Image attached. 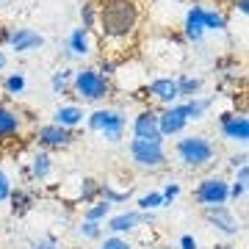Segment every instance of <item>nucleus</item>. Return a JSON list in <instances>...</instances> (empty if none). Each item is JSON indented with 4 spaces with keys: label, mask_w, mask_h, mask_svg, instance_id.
Wrapping results in <instances>:
<instances>
[{
    "label": "nucleus",
    "mask_w": 249,
    "mask_h": 249,
    "mask_svg": "<svg viewBox=\"0 0 249 249\" xmlns=\"http://www.w3.org/2000/svg\"><path fill=\"white\" fill-rule=\"evenodd\" d=\"M142 0H97V25L94 34L103 47V61H127L139 47L142 31Z\"/></svg>",
    "instance_id": "obj_1"
},
{
    "label": "nucleus",
    "mask_w": 249,
    "mask_h": 249,
    "mask_svg": "<svg viewBox=\"0 0 249 249\" xmlns=\"http://www.w3.org/2000/svg\"><path fill=\"white\" fill-rule=\"evenodd\" d=\"M70 94L86 100V103H103L114 94V83L97 67H83V70H75V75H72Z\"/></svg>",
    "instance_id": "obj_2"
},
{
    "label": "nucleus",
    "mask_w": 249,
    "mask_h": 249,
    "mask_svg": "<svg viewBox=\"0 0 249 249\" xmlns=\"http://www.w3.org/2000/svg\"><path fill=\"white\" fill-rule=\"evenodd\" d=\"M175 152H178V158L183 166L188 169H205V166H211L213 158L219 155V147H216L208 136H186V139H180L175 144Z\"/></svg>",
    "instance_id": "obj_3"
},
{
    "label": "nucleus",
    "mask_w": 249,
    "mask_h": 249,
    "mask_svg": "<svg viewBox=\"0 0 249 249\" xmlns=\"http://www.w3.org/2000/svg\"><path fill=\"white\" fill-rule=\"evenodd\" d=\"M86 124H89V130L100 133L106 142L116 144L127 127V116L119 108H97V111L86 114Z\"/></svg>",
    "instance_id": "obj_4"
},
{
    "label": "nucleus",
    "mask_w": 249,
    "mask_h": 249,
    "mask_svg": "<svg viewBox=\"0 0 249 249\" xmlns=\"http://www.w3.org/2000/svg\"><path fill=\"white\" fill-rule=\"evenodd\" d=\"M127 152L139 169H163L166 166V150L163 142H142V139H130Z\"/></svg>",
    "instance_id": "obj_5"
},
{
    "label": "nucleus",
    "mask_w": 249,
    "mask_h": 249,
    "mask_svg": "<svg viewBox=\"0 0 249 249\" xmlns=\"http://www.w3.org/2000/svg\"><path fill=\"white\" fill-rule=\"evenodd\" d=\"M230 199V183L219 175L213 178H205L196 183L194 188V202L202 205V208H211V205H224Z\"/></svg>",
    "instance_id": "obj_6"
},
{
    "label": "nucleus",
    "mask_w": 249,
    "mask_h": 249,
    "mask_svg": "<svg viewBox=\"0 0 249 249\" xmlns=\"http://www.w3.org/2000/svg\"><path fill=\"white\" fill-rule=\"evenodd\" d=\"M36 144L42 147V150H67L75 144V130H67L61 124H39L34 133Z\"/></svg>",
    "instance_id": "obj_7"
},
{
    "label": "nucleus",
    "mask_w": 249,
    "mask_h": 249,
    "mask_svg": "<svg viewBox=\"0 0 249 249\" xmlns=\"http://www.w3.org/2000/svg\"><path fill=\"white\" fill-rule=\"evenodd\" d=\"M155 222V213H144V211H124V213H116L108 219L106 230L111 235H124V232H136L142 224H152Z\"/></svg>",
    "instance_id": "obj_8"
},
{
    "label": "nucleus",
    "mask_w": 249,
    "mask_h": 249,
    "mask_svg": "<svg viewBox=\"0 0 249 249\" xmlns=\"http://www.w3.org/2000/svg\"><path fill=\"white\" fill-rule=\"evenodd\" d=\"M219 130H222V136L227 139V142L244 147V144L249 142V119H247V114L224 111V114L219 116Z\"/></svg>",
    "instance_id": "obj_9"
},
{
    "label": "nucleus",
    "mask_w": 249,
    "mask_h": 249,
    "mask_svg": "<svg viewBox=\"0 0 249 249\" xmlns=\"http://www.w3.org/2000/svg\"><path fill=\"white\" fill-rule=\"evenodd\" d=\"M202 216L208 224H213L219 232H224V235H238L241 232V222L235 219V213H232L227 205H211V208H202Z\"/></svg>",
    "instance_id": "obj_10"
},
{
    "label": "nucleus",
    "mask_w": 249,
    "mask_h": 249,
    "mask_svg": "<svg viewBox=\"0 0 249 249\" xmlns=\"http://www.w3.org/2000/svg\"><path fill=\"white\" fill-rule=\"evenodd\" d=\"M130 130H133V139H142V142H163L158 130V111H152V108H144L136 114Z\"/></svg>",
    "instance_id": "obj_11"
},
{
    "label": "nucleus",
    "mask_w": 249,
    "mask_h": 249,
    "mask_svg": "<svg viewBox=\"0 0 249 249\" xmlns=\"http://www.w3.org/2000/svg\"><path fill=\"white\" fill-rule=\"evenodd\" d=\"M147 94H150L155 103H160L163 108H169V106H175L180 100V94H178V83H175V78H152L147 86Z\"/></svg>",
    "instance_id": "obj_12"
},
{
    "label": "nucleus",
    "mask_w": 249,
    "mask_h": 249,
    "mask_svg": "<svg viewBox=\"0 0 249 249\" xmlns=\"http://www.w3.org/2000/svg\"><path fill=\"white\" fill-rule=\"evenodd\" d=\"M91 50H94V34L86 31V28H75L70 34V39H67L64 55H67V58H72V55L86 58V55H91Z\"/></svg>",
    "instance_id": "obj_13"
},
{
    "label": "nucleus",
    "mask_w": 249,
    "mask_h": 249,
    "mask_svg": "<svg viewBox=\"0 0 249 249\" xmlns=\"http://www.w3.org/2000/svg\"><path fill=\"white\" fill-rule=\"evenodd\" d=\"M186 116H183V111H180V106L175 103V106L163 108V111H158V130L160 136L166 139V136H178L186 130Z\"/></svg>",
    "instance_id": "obj_14"
},
{
    "label": "nucleus",
    "mask_w": 249,
    "mask_h": 249,
    "mask_svg": "<svg viewBox=\"0 0 249 249\" xmlns=\"http://www.w3.org/2000/svg\"><path fill=\"white\" fill-rule=\"evenodd\" d=\"M202 9H205V6L194 3V6H188L186 17H183V39H186V42H191V45H199V42L205 39Z\"/></svg>",
    "instance_id": "obj_15"
},
{
    "label": "nucleus",
    "mask_w": 249,
    "mask_h": 249,
    "mask_svg": "<svg viewBox=\"0 0 249 249\" xmlns=\"http://www.w3.org/2000/svg\"><path fill=\"white\" fill-rule=\"evenodd\" d=\"M19 130H22V114H19L17 108L0 103V142L17 139Z\"/></svg>",
    "instance_id": "obj_16"
},
{
    "label": "nucleus",
    "mask_w": 249,
    "mask_h": 249,
    "mask_svg": "<svg viewBox=\"0 0 249 249\" xmlns=\"http://www.w3.org/2000/svg\"><path fill=\"white\" fill-rule=\"evenodd\" d=\"M9 45H11L14 53H31V50L45 45V36L31 31V28H17V31L9 34Z\"/></svg>",
    "instance_id": "obj_17"
},
{
    "label": "nucleus",
    "mask_w": 249,
    "mask_h": 249,
    "mask_svg": "<svg viewBox=\"0 0 249 249\" xmlns=\"http://www.w3.org/2000/svg\"><path fill=\"white\" fill-rule=\"evenodd\" d=\"M86 119V114H83V108L75 106V103H70V106H58L53 114V124H61V127H67V130H75L80 122Z\"/></svg>",
    "instance_id": "obj_18"
},
{
    "label": "nucleus",
    "mask_w": 249,
    "mask_h": 249,
    "mask_svg": "<svg viewBox=\"0 0 249 249\" xmlns=\"http://www.w3.org/2000/svg\"><path fill=\"white\" fill-rule=\"evenodd\" d=\"M53 172V158L47 150H36L31 155V166H28V178L31 180H45Z\"/></svg>",
    "instance_id": "obj_19"
},
{
    "label": "nucleus",
    "mask_w": 249,
    "mask_h": 249,
    "mask_svg": "<svg viewBox=\"0 0 249 249\" xmlns=\"http://www.w3.org/2000/svg\"><path fill=\"white\" fill-rule=\"evenodd\" d=\"M183 116H186V122H196V119H202L205 111L213 106V97H194V100H186V103H178Z\"/></svg>",
    "instance_id": "obj_20"
},
{
    "label": "nucleus",
    "mask_w": 249,
    "mask_h": 249,
    "mask_svg": "<svg viewBox=\"0 0 249 249\" xmlns=\"http://www.w3.org/2000/svg\"><path fill=\"white\" fill-rule=\"evenodd\" d=\"M175 83H178V94H180V97H186V100L199 97V91H202V86H205L202 78H196V75H186V72L178 75Z\"/></svg>",
    "instance_id": "obj_21"
},
{
    "label": "nucleus",
    "mask_w": 249,
    "mask_h": 249,
    "mask_svg": "<svg viewBox=\"0 0 249 249\" xmlns=\"http://www.w3.org/2000/svg\"><path fill=\"white\" fill-rule=\"evenodd\" d=\"M202 25H205V34L213 31V34H222L227 28V14H224L219 6L216 9H202Z\"/></svg>",
    "instance_id": "obj_22"
},
{
    "label": "nucleus",
    "mask_w": 249,
    "mask_h": 249,
    "mask_svg": "<svg viewBox=\"0 0 249 249\" xmlns=\"http://www.w3.org/2000/svg\"><path fill=\"white\" fill-rule=\"evenodd\" d=\"M11 213L14 216H22L25 211H31V205H34V194L25 191V188H11Z\"/></svg>",
    "instance_id": "obj_23"
},
{
    "label": "nucleus",
    "mask_w": 249,
    "mask_h": 249,
    "mask_svg": "<svg viewBox=\"0 0 249 249\" xmlns=\"http://www.w3.org/2000/svg\"><path fill=\"white\" fill-rule=\"evenodd\" d=\"M72 75H75V70H70V67L53 72V78H50V89H53V94H70Z\"/></svg>",
    "instance_id": "obj_24"
},
{
    "label": "nucleus",
    "mask_w": 249,
    "mask_h": 249,
    "mask_svg": "<svg viewBox=\"0 0 249 249\" xmlns=\"http://www.w3.org/2000/svg\"><path fill=\"white\" fill-rule=\"evenodd\" d=\"M108 213H111V202H106V199H97V202H91L86 211H83V222H106Z\"/></svg>",
    "instance_id": "obj_25"
},
{
    "label": "nucleus",
    "mask_w": 249,
    "mask_h": 249,
    "mask_svg": "<svg viewBox=\"0 0 249 249\" xmlns=\"http://www.w3.org/2000/svg\"><path fill=\"white\" fill-rule=\"evenodd\" d=\"M3 91L9 94V97H17V94H22L25 91V86H28V80H25V75L22 72H11V75H6L3 78Z\"/></svg>",
    "instance_id": "obj_26"
},
{
    "label": "nucleus",
    "mask_w": 249,
    "mask_h": 249,
    "mask_svg": "<svg viewBox=\"0 0 249 249\" xmlns=\"http://www.w3.org/2000/svg\"><path fill=\"white\" fill-rule=\"evenodd\" d=\"M97 196H100V180H94V178H83L80 180V191H78L80 202L91 205V202H97Z\"/></svg>",
    "instance_id": "obj_27"
},
{
    "label": "nucleus",
    "mask_w": 249,
    "mask_h": 249,
    "mask_svg": "<svg viewBox=\"0 0 249 249\" xmlns=\"http://www.w3.org/2000/svg\"><path fill=\"white\" fill-rule=\"evenodd\" d=\"M238 175H235V180L230 183V199H244V194H247V183H249V166H238Z\"/></svg>",
    "instance_id": "obj_28"
},
{
    "label": "nucleus",
    "mask_w": 249,
    "mask_h": 249,
    "mask_svg": "<svg viewBox=\"0 0 249 249\" xmlns=\"http://www.w3.org/2000/svg\"><path fill=\"white\" fill-rule=\"evenodd\" d=\"M94 25H97V0H86L80 6V28L94 34Z\"/></svg>",
    "instance_id": "obj_29"
},
{
    "label": "nucleus",
    "mask_w": 249,
    "mask_h": 249,
    "mask_svg": "<svg viewBox=\"0 0 249 249\" xmlns=\"http://www.w3.org/2000/svg\"><path fill=\"white\" fill-rule=\"evenodd\" d=\"M158 208H163V196L160 191H147V194L139 196V202H136V211H144V213H155Z\"/></svg>",
    "instance_id": "obj_30"
},
{
    "label": "nucleus",
    "mask_w": 249,
    "mask_h": 249,
    "mask_svg": "<svg viewBox=\"0 0 249 249\" xmlns=\"http://www.w3.org/2000/svg\"><path fill=\"white\" fill-rule=\"evenodd\" d=\"M78 232L86 241H100V238H103V230H100L97 222H80L78 224Z\"/></svg>",
    "instance_id": "obj_31"
},
{
    "label": "nucleus",
    "mask_w": 249,
    "mask_h": 249,
    "mask_svg": "<svg viewBox=\"0 0 249 249\" xmlns=\"http://www.w3.org/2000/svg\"><path fill=\"white\" fill-rule=\"evenodd\" d=\"M100 249H133V244L122 235H108V238L100 241Z\"/></svg>",
    "instance_id": "obj_32"
},
{
    "label": "nucleus",
    "mask_w": 249,
    "mask_h": 249,
    "mask_svg": "<svg viewBox=\"0 0 249 249\" xmlns=\"http://www.w3.org/2000/svg\"><path fill=\"white\" fill-rule=\"evenodd\" d=\"M11 180H9V175L0 169V202H9V196H11Z\"/></svg>",
    "instance_id": "obj_33"
},
{
    "label": "nucleus",
    "mask_w": 249,
    "mask_h": 249,
    "mask_svg": "<svg viewBox=\"0 0 249 249\" xmlns=\"http://www.w3.org/2000/svg\"><path fill=\"white\" fill-rule=\"evenodd\" d=\"M178 194H180V186H178V183H166V186H163V191H160V196H163V205H172L175 199H178Z\"/></svg>",
    "instance_id": "obj_34"
},
{
    "label": "nucleus",
    "mask_w": 249,
    "mask_h": 249,
    "mask_svg": "<svg viewBox=\"0 0 249 249\" xmlns=\"http://www.w3.org/2000/svg\"><path fill=\"white\" fill-rule=\"evenodd\" d=\"M180 249H199V244H196V238L194 235H180Z\"/></svg>",
    "instance_id": "obj_35"
},
{
    "label": "nucleus",
    "mask_w": 249,
    "mask_h": 249,
    "mask_svg": "<svg viewBox=\"0 0 249 249\" xmlns=\"http://www.w3.org/2000/svg\"><path fill=\"white\" fill-rule=\"evenodd\" d=\"M230 166H232V169L247 166V152H235V155H230Z\"/></svg>",
    "instance_id": "obj_36"
},
{
    "label": "nucleus",
    "mask_w": 249,
    "mask_h": 249,
    "mask_svg": "<svg viewBox=\"0 0 249 249\" xmlns=\"http://www.w3.org/2000/svg\"><path fill=\"white\" fill-rule=\"evenodd\" d=\"M34 249H58V244H55V238H45V241H36Z\"/></svg>",
    "instance_id": "obj_37"
},
{
    "label": "nucleus",
    "mask_w": 249,
    "mask_h": 249,
    "mask_svg": "<svg viewBox=\"0 0 249 249\" xmlns=\"http://www.w3.org/2000/svg\"><path fill=\"white\" fill-rule=\"evenodd\" d=\"M232 9L241 11V14L247 17V14H249V0H232Z\"/></svg>",
    "instance_id": "obj_38"
},
{
    "label": "nucleus",
    "mask_w": 249,
    "mask_h": 249,
    "mask_svg": "<svg viewBox=\"0 0 249 249\" xmlns=\"http://www.w3.org/2000/svg\"><path fill=\"white\" fill-rule=\"evenodd\" d=\"M9 34H11L9 28H3V25H0V47H3V45H9Z\"/></svg>",
    "instance_id": "obj_39"
},
{
    "label": "nucleus",
    "mask_w": 249,
    "mask_h": 249,
    "mask_svg": "<svg viewBox=\"0 0 249 249\" xmlns=\"http://www.w3.org/2000/svg\"><path fill=\"white\" fill-rule=\"evenodd\" d=\"M6 64H9V58H6V53H0V70H6Z\"/></svg>",
    "instance_id": "obj_40"
},
{
    "label": "nucleus",
    "mask_w": 249,
    "mask_h": 249,
    "mask_svg": "<svg viewBox=\"0 0 249 249\" xmlns=\"http://www.w3.org/2000/svg\"><path fill=\"white\" fill-rule=\"evenodd\" d=\"M213 249H232V247H227V244H219V247H213Z\"/></svg>",
    "instance_id": "obj_41"
}]
</instances>
